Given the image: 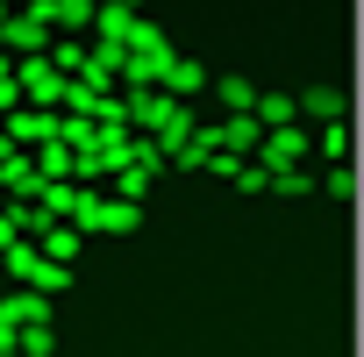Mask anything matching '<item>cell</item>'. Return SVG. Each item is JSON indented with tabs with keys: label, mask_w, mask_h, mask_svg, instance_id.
Here are the masks:
<instances>
[{
	"label": "cell",
	"mask_w": 364,
	"mask_h": 357,
	"mask_svg": "<svg viewBox=\"0 0 364 357\" xmlns=\"http://www.w3.org/2000/svg\"><path fill=\"white\" fill-rule=\"evenodd\" d=\"M222 100H229V107H250L257 93H250V79H222Z\"/></svg>",
	"instance_id": "obj_5"
},
{
	"label": "cell",
	"mask_w": 364,
	"mask_h": 357,
	"mask_svg": "<svg viewBox=\"0 0 364 357\" xmlns=\"http://www.w3.org/2000/svg\"><path fill=\"white\" fill-rule=\"evenodd\" d=\"M300 150H307V136H300V129H272V143H264V164H293Z\"/></svg>",
	"instance_id": "obj_1"
},
{
	"label": "cell",
	"mask_w": 364,
	"mask_h": 357,
	"mask_svg": "<svg viewBox=\"0 0 364 357\" xmlns=\"http://www.w3.org/2000/svg\"><path fill=\"white\" fill-rule=\"evenodd\" d=\"M8 129H15V136H29V143H43V136H58V122H43V114H15Z\"/></svg>",
	"instance_id": "obj_3"
},
{
	"label": "cell",
	"mask_w": 364,
	"mask_h": 357,
	"mask_svg": "<svg viewBox=\"0 0 364 357\" xmlns=\"http://www.w3.org/2000/svg\"><path fill=\"white\" fill-rule=\"evenodd\" d=\"M307 107H314L321 122H336V107H343V93H336V86H314V93H307Z\"/></svg>",
	"instance_id": "obj_4"
},
{
	"label": "cell",
	"mask_w": 364,
	"mask_h": 357,
	"mask_svg": "<svg viewBox=\"0 0 364 357\" xmlns=\"http://www.w3.org/2000/svg\"><path fill=\"white\" fill-rule=\"evenodd\" d=\"M321 150H328V157H343V150H350V136H343V122H328V129H321Z\"/></svg>",
	"instance_id": "obj_6"
},
{
	"label": "cell",
	"mask_w": 364,
	"mask_h": 357,
	"mask_svg": "<svg viewBox=\"0 0 364 357\" xmlns=\"http://www.w3.org/2000/svg\"><path fill=\"white\" fill-rule=\"evenodd\" d=\"M157 79H164L171 93H200V65H186V58H171V65H164Z\"/></svg>",
	"instance_id": "obj_2"
}]
</instances>
